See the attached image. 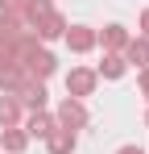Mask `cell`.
Segmentation results:
<instances>
[{
  "instance_id": "obj_1",
  "label": "cell",
  "mask_w": 149,
  "mask_h": 154,
  "mask_svg": "<svg viewBox=\"0 0 149 154\" xmlns=\"http://www.w3.org/2000/svg\"><path fill=\"white\" fill-rule=\"evenodd\" d=\"M13 100L21 104V108H29V112H42V108H46V83H42V79H25L21 88H17V96H13Z\"/></svg>"
},
{
  "instance_id": "obj_2",
  "label": "cell",
  "mask_w": 149,
  "mask_h": 154,
  "mask_svg": "<svg viewBox=\"0 0 149 154\" xmlns=\"http://www.w3.org/2000/svg\"><path fill=\"white\" fill-rule=\"evenodd\" d=\"M95 71H91V67H74L71 75H66V96H71V100H83V96H91V92H95Z\"/></svg>"
},
{
  "instance_id": "obj_3",
  "label": "cell",
  "mask_w": 149,
  "mask_h": 154,
  "mask_svg": "<svg viewBox=\"0 0 149 154\" xmlns=\"http://www.w3.org/2000/svg\"><path fill=\"white\" fill-rule=\"evenodd\" d=\"M54 121H58L62 129H83V125H87V108H83V100H71V96H66V100L58 104Z\"/></svg>"
},
{
  "instance_id": "obj_4",
  "label": "cell",
  "mask_w": 149,
  "mask_h": 154,
  "mask_svg": "<svg viewBox=\"0 0 149 154\" xmlns=\"http://www.w3.org/2000/svg\"><path fill=\"white\" fill-rule=\"evenodd\" d=\"M54 71H58V63H54V54L42 50V46H37V50H33V58L25 63V75H29V79H42V83H46Z\"/></svg>"
},
{
  "instance_id": "obj_5",
  "label": "cell",
  "mask_w": 149,
  "mask_h": 154,
  "mask_svg": "<svg viewBox=\"0 0 149 154\" xmlns=\"http://www.w3.org/2000/svg\"><path fill=\"white\" fill-rule=\"evenodd\" d=\"M62 38H66V46H71L74 54H87V50H95V46H99L91 25H66V33H62Z\"/></svg>"
},
{
  "instance_id": "obj_6",
  "label": "cell",
  "mask_w": 149,
  "mask_h": 154,
  "mask_svg": "<svg viewBox=\"0 0 149 154\" xmlns=\"http://www.w3.org/2000/svg\"><path fill=\"white\" fill-rule=\"evenodd\" d=\"M33 33H37V42H54V38H62V33H66V17L54 8V13H46V17L33 25Z\"/></svg>"
},
{
  "instance_id": "obj_7",
  "label": "cell",
  "mask_w": 149,
  "mask_h": 154,
  "mask_svg": "<svg viewBox=\"0 0 149 154\" xmlns=\"http://www.w3.org/2000/svg\"><path fill=\"white\" fill-rule=\"evenodd\" d=\"M95 42H104L108 54H124V46H128V29H124V25H104L95 33Z\"/></svg>"
},
{
  "instance_id": "obj_8",
  "label": "cell",
  "mask_w": 149,
  "mask_h": 154,
  "mask_svg": "<svg viewBox=\"0 0 149 154\" xmlns=\"http://www.w3.org/2000/svg\"><path fill=\"white\" fill-rule=\"evenodd\" d=\"M54 129H58V121L50 117L46 108H42V112H29V117H25V133H29V137H42V142H46Z\"/></svg>"
},
{
  "instance_id": "obj_9",
  "label": "cell",
  "mask_w": 149,
  "mask_h": 154,
  "mask_svg": "<svg viewBox=\"0 0 149 154\" xmlns=\"http://www.w3.org/2000/svg\"><path fill=\"white\" fill-rule=\"evenodd\" d=\"M74 146H79L74 129H62V125H58V129L46 137V150H50V154H74Z\"/></svg>"
},
{
  "instance_id": "obj_10",
  "label": "cell",
  "mask_w": 149,
  "mask_h": 154,
  "mask_svg": "<svg viewBox=\"0 0 149 154\" xmlns=\"http://www.w3.org/2000/svg\"><path fill=\"white\" fill-rule=\"evenodd\" d=\"M124 63L128 67H149V38H128V46H124Z\"/></svg>"
},
{
  "instance_id": "obj_11",
  "label": "cell",
  "mask_w": 149,
  "mask_h": 154,
  "mask_svg": "<svg viewBox=\"0 0 149 154\" xmlns=\"http://www.w3.org/2000/svg\"><path fill=\"white\" fill-rule=\"evenodd\" d=\"M25 71L21 67H8V63H0V92H4V96H17V88H21L25 83Z\"/></svg>"
},
{
  "instance_id": "obj_12",
  "label": "cell",
  "mask_w": 149,
  "mask_h": 154,
  "mask_svg": "<svg viewBox=\"0 0 149 154\" xmlns=\"http://www.w3.org/2000/svg\"><path fill=\"white\" fill-rule=\"evenodd\" d=\"M21 104L13 100V96H0V129H17L21 125Z\"/></svg>"
},
{
  "instance_id": "obj_13",
  "label": "cell",
  "mask_w": 149,
  "mask_h": 154,
  "mask_svg": "<svg viewBox=\"0 0 149 154\" xmlns=\"http://www.w3.org/2000/svg\"><path fill=\"white\" fill-rule=\"evenodd\" d=\"M124 71H128L124 54H104V63H99L95 75H104V79H124Z\"/></svg>"
},
{
  "instance_id": "obj_14",
  "label": "cell",
  "mask_w": 149,
  "mask_h": 154,
  "mask_svg": "<svg viewBox=\"0 0 149 154\" xmlns=\"http://www.w3.org/2000/svg\"><path fill=\"white\" fill-rule=\"evenodd\" d=\"M25 146H29V133H25V129H4V133H0V150L21 154Z\"/></svg>"
},
{
  "instance_id": "obj_15",
  "label": "cell",
  "mask_w": 149,
  "mask_h": 154,
  "mask_svg": "<svg viewBox=\"0 0 149 154\" xmlns=\"http://www.w3.org/2000/svg\"><path fill=\"white\" fill-rule=\"evenodd\" d=\"M25 8H29V0H0V13H4V17H13L17 25H29ZM29 29H33V25H29Z\"/></svg>"
},
{
  "instance_id": "obj_16",
  "label": "cell",
  "mask_w": 149,
  "mask_h": 154,
  "mask_svg": "<svg viewBox=\"0 0 149 154\" xmlns=\"http://www.w3.org/2000/svg\"><path fill=\"white\" fill-rule=\"evenodd\" d=\"M46 13H54V0H29V8H25V17H29V25H37Z\"/></svg>"
},
{
  "instance_id": "obj_17",
  "label": "cell",
  "mask_w": 149,
  "mask_h": 154,
  "mask_svg": "<svg viewBox=\"0 0 149 154\" xmlns=\"http://www.w3.org/2000/svg\"><path fill=\"white\" fill-rule=\"evenodd\" d=\"M141 96H145V100H149V67H145V71H141Z\"/></svg>"
},
{
  "instance_id": "obj_18",
  "label": "cell",
  "mask_w": 149,
  "mask_h": 154,
  "mask_svg": "<svg viewBox=\"0 0 149 154\" xmlns=\"http://www.w3.org/2000/svg\"><path fill=\"white\" fill-rule=\"evenodd\" d=\"M141 38H149V8L141 13Z\"/></svg>"
},
{
  "instance_id": "obj_19",
  "label": "cell",
  "mask_w": 149,
  "mask_h": 154,
  "mask_svg": "<svg viewBox=\"0 0 149 154\" xmlns=\"http://www.w3.org/2000/svg\"><path fill=\"white\" fill-rule=\"evenodd\" d=\"M116 154H145V150H141V146H120Z\"/></svg>"
}]
</instances>
